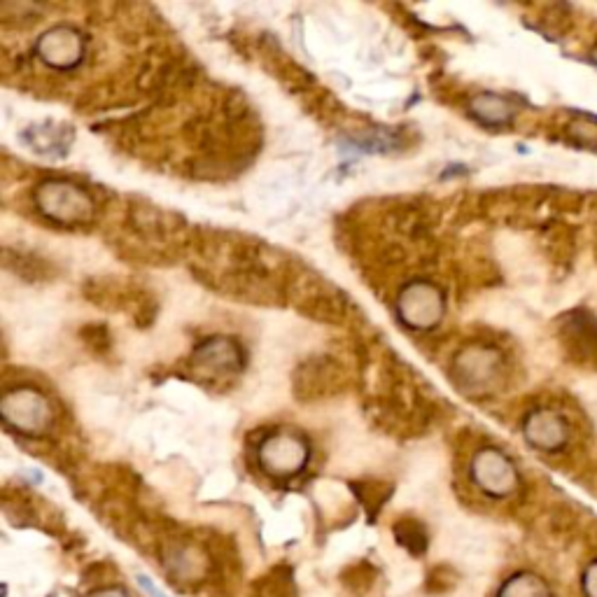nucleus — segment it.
Here are the masks:
<instances>
[{
  "label": "nucleus",
  "instance_id": "0eeeda50",
  "mask_svg": "<svg viewBox=\"0 0 597 597\" xmlns=\"http://www.w3.org/2000/svg\"><path fill=\"white\" fill-rule=\"evenodd\" d=\"M455 378L469 392H486L502 374V355L495 348L472 346L455 357Z\"/></svg>",
  "mask_w": 597,
  "mask_h": 597
},
{
  "label": "nucleus",
  "instance_id": "ddd939ff",
  "mask_svg": "<svg viewBox=\"0 0 597 597\" xmlns=\"http://www.w3.org/2000/svg\"><path fill=\"white\" fill-rule=\"evenodd\" d=\"M395 535L399 539V544L406 546L409 551H413V553H423L425 551L427 537H425V530L420 528L418 523H413V521L399 523L395 528Z\"/></svg>",
  "mask_w": 597,
  "mask_h": 597
},
{
  "label": "nucleus",
  "instance_id": "dca6fc26",
  "mask_svg": "<svg viewBox=\"0 0 597 597\" xmlns=\"http://www.w3.org/2000/svg\"><path fill=\"white\" fill-rule=\"evenodd\" d=\"M89 597H126V593L119 591V588H105V591H96Z\"/></svg>",
  "mask_w": 597,
  "mask_h": 597
},
{
  "label": "nucleus",
  "instance_id": "9d476101",
  "mask_svg": "<svg viewBox=\"0 0 597 597\" xmlns=\"http://www.w3.org/2000/svg\"><path fill=\"white\" fill-rule=\"evenodd\" d=\"M469 112H472L476 122L483 126H490V129L509 126L516 117L514 103L500 94H493V91H483V94H476L469 98Z\"/></svg>",
  "mask_w": 597,
  "mask_h": 597
},
{
  "label": "nucleus",
  "instance_id": "f257e3e1",
  "mask_svg": "<svg viewBox=\"0 0 597 597\" xmlns=\"http://www.w3.org/2000/svg\"><path fill=\"white\" fill-rule=\"evenodd\" d=\"M35 208L40 210L47 220L63 227H75V224H87L94 220L96 201L87 189L68 180H45L35 187L33 192Z\"/></svg>",
  "mask_w": 597,
  "mask_h": 597
},
{
  "label": "nucleus",
  "instance_id": "f03ea898",
  "mask_svg": "<svg viewBox=\"0 0 597 597\" xmlns=\"http://www.w3.org/2000/svg\"><path fill=\"white\" fill-rule=\"evenodd\" d=\"M395 311L404 327L413 332H430L444 320L446 297L441 287L430 280H413L397 294Z\"/></svg>",
  "mask_w": 597,
  "mask_h": 597
},
{
  "label": "nucleus",
  "instance_id": "2eb2a0df",
  "mask_svg": "<svg viewBox=\"0 0 597 597\" xmlns=\"http://www.w3.org/2000/svg\"><path fill=\"white\" fill-rule=\"evenodd\" d=\"M138 581H140V586H143V588H145V593H147V595H150V597H164V595H161V593H159V591H157V586H154V584H152V581H150V579H145V577H140V579H138Z\"/></svg>",
  "mask_w": 597,
  "mask_h": 597
},
{
  "label": "nucleus",
  "instance_id": "423d86ee",
  "mask_svg": "<svg viewBox=\"0 0 597 597\" xmlns=\"http://www.w3.org/2000/svg\"><path fill=\"white\" fill-rule=\"evenodd\" d=\"M35 54L47 68L68 73L82 63L84 54H87V40L73 26L59 24L40 35L35 42Z\"/></svg>",
  "mask_w": 597,
  "mask_h": 597
},
{
  "label": "nucleus",
  "instance_id": "6e6552de",
  "mask_svg": "<svg viewBox=\"0 0 597 597\" xmlns=\"http://www.w3.org/2000/svg\"><path fill=\"white\" fill-rule=\"evenodd\" d=\"M243 348L236 339L229 336H213V339L203 341L196 346L192 353V367L203 376L222 378L234 376L243 369L245 357Z\"/></svg>",
  "mask_w": 597,
  "mask_h": 597
},
{
  "label": "nucleus",
  "instance_id": "7ed1b4c3",
  "mask_svg": "<svg viewBox=\"0 0 597 597\" xmlns=\"http://www.w3.org/2000/svg\"><path fill=\"white\" fill-rule=\"evenodd\" d=\"M0 416L10 430L24 437H40L54 423L52 404L35 388H14L5 392L0 402Z\"/></svg>",
  "mask_w": 597,
  "mask_h": 597
},
{
  "label": "nucleus",
  "instance_id": "39448f33",
  "mask_svg": "<svg viewBox=\"0 0 597 597\" xmlns=\"http://www.w3.org/2000/svg\"><path fill=\"white\" fill-rule=\"evenodd\" d=\"M469 474H472L474 486L488 497H495V500H502V497L516 493L518 481H521L518 479V469L509 460V455H504L500 448L493 446L481 448L474 455Z\"/></svg>",
  "mask_w": 597,
  "mask_h": 597
},
{
  "label": "nucleus",
  "instance_id": "4468645a",
  "mask_svg": "<svg viewBox=\"0 0 597 597\" xmlns=\"http://www.w3.org/2000/svg\"><path fill=\"white\" fill-rule=\"evenodd\" d=\"M584 593L586 597H597V563L588 567L584 574Z\"/></svg>",
  "mask_w": 597,
  "mask_h": 597
},
{
  "label": "nucleus",
  "instance_id": "f8f14e48",
  "mask_svg": "<svg viewBox=\"0 0 597 597\" xmlns=\"http://www.w3.org/2000/svg\"><path fill=\"white\" fill-rule=\"evenodd\" d=\"M497 597H553L549 584L532 572H518L507 579Z\"/></svg>",
  "mask_w": 597,
  "mask_h": 597
},
{
  "label": "nucleus",
  "instance_id": "9b49d317",
  "mask_svg": "<svg viewBox=\"0 0 597 597\" xmlns=\"http://www.w3.org/2000/svg\"><path fill=\"white\" fill-rule=\"evenodd\" d=\"M24 138L26 143L40 154H56V150L66 152V147L70 145V133L63 131L61 126L56 124L35 126V129L24 133Z\"/></svg>",
  "mask_w": 597,
  "mask_h": 597
},
{
  "label": "nucleus",
  "instance_id": "20e7f679",
  "mask_svg": "<svg viewBox=\"0 0 597 597\" xmlns=\"http://www.w3.org/2000/svg\"><path fill=\"white\" fill-rule=\"evenodd\" d=\"M311 460V446L294 432H271L259 444V465L273 479H292Z\"/></svg>",
  "mask_w": 597,
  "mask_h": 597
},
{
  "label": "nucleus",
  "instance_id": "f3484780",
  "mask_svg": "<svg viewBox=\"0 0 597 597\" xmlns=\"http://www.w3.org/2000/svg\"><path fill=\"white\" fill-rule=\"evenodd\" d=\"M588 59H591L595 63V66H597V45L591 49V56H588Z\"/></svg>",
  "mask_w": 597,
  "mask_h": 597
},
{
  "label": "nucleus",
  "instance_id": "1a4fd4ad",
  "mask_svg": "<svg viewBox=\"0 0 597 597\" xmlns=\"http://www.w3.org/2000/svg\"><path fill=\"white\" fill-rule=\"evenodd\" d=\"M523 437L542 453H558L570 444V425L558 411L537 409L523 420Z\"/></svg>",
  "mask_w": 597,
  "mask_h": 597
}]
</instances>
